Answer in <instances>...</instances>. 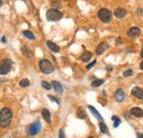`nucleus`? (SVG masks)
I'll list each match as a JSON object with an SVG mask.
<instances>
[{"label": "nucleus", "mask_w": 143, "mask_h": 138, "mask_svg": "<svg viewBox=\"0 0 143 138\" xmlns=\"http://www.w3.org/2000/svg\"><path fill=\"white\" fill-rule=\"evenodd\" d=\"M12 117H13L12 111L9 107H3L0 111V127L7 128L11 124Z\"/></svg>", "instance_id": "1"}, {"label": "nucleus", "mask_w": 143, "mask_h": 138, "mask_svg": "<svg viewBox=\"0 0 143 138\" xmlns=\"http://www.w3.org/2000/svg\"><path fill=\"white\" fill-rule=\"evenodd\" d=\"M63 18V13L57 9H50L46 11V19L51 22H57Z\"/></svg>", "instance_id": "2"}, {"label": "nucleus", "mask_w": 143, "mask_h": 138, "mask_svg": "<svg viewBox=\"0 0 143 138\" xmlns=\"http://www.w3.org/2000/svg\"><path fill=\"white\" fill-rule=\"evenodd\" d=\"M39 67H40V71L43 74H51L54 71L53 64L46 59H43L39 62Z\"/></svg>", "instance_id": "3"}, {"label": "nucleus", "mask_w": 143, "mask_h": 138, "mask_svg": "<svg viewBox=\"0 0 143 138\" xmlns=\"http://www.w3.org/2000/svg\"><path fill=\"white\" fill-rule=\"evenodd\" d=\"M13 62L10 59H4L0 61V75H6L12 70Z\"/></svg>", "instance_id": "4"}, {"label": "nucleus", "mask_w": 143, "mask_h": 138, "mask_svg": "<svg viewBox=\"0 0 143 138\" xmlns=\"http://www.w3.org/2000/svg\"><path fill=\"white\" fill-rule=\"evenodd\" d=\"M98 18L103 23H109L111 21V19H112V12L106 8H102L98 11Z\"/></svg>", "instance_id": "5"}, {"label": "nucleus", "mask_w": 143, "mask_h": 138, "mask_svg": "<svg viewBox=\"0 0 143 138\" xmlns=\"http://www.w3.org/2000/svg\"><path fill=\"white\" fill-rule=\"evenodd\" d=\"M41 131V123L39 121H36L34 123H32L31 125L27 127V134L30 136H35L38 135Z\"/></svg>", "instance_id": "6"}, {"label": "nucleus", "mask_w": 143, "mask_h": 138, "mask_svg": "<svg viewBox=\"0 0 143 138\" xmlns=\"http://www.w3.org/2000/svg\"><path fill=\"white\" fill-rule=\"evenodd\" d=\"M124 98H126V92L123 91V89H118L115 93V99L116 102L118 103H122L124 101Z\"/></svg>", "instance_id": "7"}, {"label": "nucleus", "mask_w": 143, "mask_h": 138, "mask_svg": "<svg viewBox=\"0 0 143 138\" xmlns=\"http://www.w3.org/2000/svg\"><path fill=\"white\" fill-rule=\"evenodd\" d=\"M109 49V44L107 42H100L99 44L97 45V48H96V53L98 54V55H100V54H102L105 51H107V50Z\"/></svg>", "instance_id": "8"}, {"label": "nucleus", "mask_w": 143, "mask_h": 138, "mask_svg": "<svg viewBox=\"0 0 143 138\" xmlns=\"http://www.w3.org/2000/svg\"><path fill=\"white\" fill-rule=\"evenodd\" d=\"M131 93H132V95H133L134 97L139 98V99H143V90L141 89V87H139V86L133 87L132 91H131Z\"/></svg>", "instance_id": "9"}, {"label": "nucleus", "mask_w": 143, "mask_h": 138, "mask_svg": "<svg viewBox=\"0 0 143 138\" xmlns=\"http://www.w3.org/2000/svg\"><path fill=\"white\" fill-rule=\"evenodd\" d=\"M130 115H132L136 118H142L143 117V111L140 107H132L130 109Z\"/></svg>", "instance_id": "10"}, {"label": "nucleus", "mask_w": 143, "mask_h": 138, "mask_svg": "<svg viewBox=\"0 0 143 138\" xmlns=\"http://www.w3.org/2000/svg\"><path fill=\"white\" fill-rule=\"evenodd\" d=\"M141 33V30L138 28V27H132V28H130L128 30V36H139Z\"/></svg>", "instance_id": "11"}, {"label": "nucleus", "mask_w": 143, "mask_h": 138, "mask_svg": "<svg viewBox=\"0 0 143 138\" xmlns=\"http://www.w3.org/2000/svg\"><path fill=\"white\" fill-rule=\"evenodd\" d=\"M114 13L118 19H122V18H124L127 16V10L123 9V8H117Z\"/></svg>", "instance_id": "12"}, {"label": "nucleus", "mask_w": 143, "mask_h": 138, "mask_svg": "<svg viewBox=\"0 0 143 138\" xmlns=\"http://www.w3.org/2000/svg\"><path fill=\"white\" fill-rule=\"evenodd\" d=\"M52 87L54 89V91L58 93V94H62L63 93V86H62V84L60 82H57V81H52Z\"/></svg>", "instance_id": "13"}, {"label": "nucleus", "mask_w": 143, "mask_h": 138, "mask_svg": "<svg viewBox=\"0 0 143 138\" xmlns=\"http://www.w3.org/2000/svg\"><path fill=\"white\" fill-rule=\"evenodd\" d=\"M88 109H89V111L92 113V115H94V116L97 118L98 121H100V122H102V121H103V119H102V116H101L100 114H99V112H98V111H97V109L94 107V106L88 105Z\"/></svg>", "instance_id": "14"}, {"label": "nucleus", "mask_w": 143, "mask_h": 138, "mask_svg": "<svg viewBox=\"0 0 143 138\" xmlns=\"http://www.w3.org/2000/svg\"><path fill=\"white\" fill-rule=\"evenodd\" d=\"M46 45H47V48L51 50L52 52H55V53L60 52V47H58L57 44H55L54 42H52V41H47V42H46Z\"/></svg>", "instance_id": "15"}, {"label": "nucleus", "mask_w": 143, "mask_h": 138, "mask_svg": "<svg viewBox=\"0 0 143 138\" xmlns=\"http://www.w3.org/2000/svg\"><path fill=\"white\" fill-rule=\"evenodd\" d=\"M41 113H42V117L44 118V121L48 124L51 123V113H50V111L46 109V108H43Z\"/></svg>", "instance_id": "16"}, {"label": "nucleus", "mask_w": 143, "mask_h": 138, "mask_svg": "<svg viewBox=\"0 0 143 138\" xmlns=\"http://www.w3.org/2000/svg\"><path fill=\"white\" fill-rule=\"evenodd\" d=\"M77 117L79 118V119H85V118L87 117L86 112H85V109L83 107H79L77 109Z\"/></svg>", "instance_id": "17"}, {"label": "nucleus", "mask_w": 143, "mask_h": 138, "mask_svg": "<svg viewBox=\"0 0 143 138\" xmlns=\"http://www.w3.org/2000/svg\"><path fill=\"white\" fill-rule=\"evenodd\" d=\"M91 55H92V54H91L90 52H87V51H86V52H84V53L82 54V56H80V60H82L83 62H88V61L91 59Z\"/></svg>", "instance_id": "18"}, {"label": "nucleus", "mask_w": 143, "mask_h": 138, "mask_svg": "<svg viewBox=\"0 0 143 138\" xmlns=\"http://www.w3.org/2000/svg\"><path fill=\"white\" fill-rule=\"evenodd\" d=\"M21 51H22V53L27 56L28 59H30V58H32V52L30 51V50L28 49V47H22V49H21Z\"/></svg>", "instance_id": "19"}, {"label": "nucleus", "mask_w": 143, "mask_h": 138, "mask_svg": "<svg viewBox=\"0 0 143 138\" xmlns=\"http://www.w3.org/2000/svg\"><path fill=\"white\" fill-rule=\"evenodd\" d=\"M23 35L27 36L28 39H30V40H35V35L31 32V31H29V30H24L23 31Z\"/></svg>", "instance_id": "20"}, {"label": "nucleus", "mask_w": 143, "mask_h": 138, "mask_svg": "<svg viewBox=\"0 0 143 138\" xmlns=\"http://www.w3.org/2000/svg\"><path fill=\"white\" fill-rule=\"evenodd\" d=\"M99 128H100V131L102 134H107L108 133V127H107V125L103 123V121L99 123Z\"/></svg>", "instance_id": "21"}, {"label": "nucleus", "mask_w": 143, "mask_h": 138, "mask_svg": "<svg viewBox=\"0 0 143 138\" xmlns=\"http://www.w3.org/2000/svg\"><path fill=\"white\" fill-rule=\"evenodd\" d=\"M111 119H112V122H114V127L115 128L119 127V125L121 124V121L119 119V117H118V116H112V117H111Z\"/></svg>", "instance_id": "22"}, {"label": "nucleus", "mask_w": 143, "mask_h": 138, "mask_svg": "<svg viewBox=\"0 0 143 138\" xmlns=\"http://www.w3.org/2000/svg\"><path fill=\"white\" fill-rule=\"evenodd\" d=\"M105 81L103 80H95V81H92L91 82V86L92 87H99V86H101L103 84Z\"/></svg>", "instance_id": "23"}, {"label": "nucleus", "mask_w": 143, "mask_h": 138, "mask_svg": "<svg viewBox=\"0 0 143 138\" xmlns=\"http://www.w3.org/2000/svg\"><path fill=\"white\" fill-rule=\"evenodd\" d=\"M41 85H42L43 89H45L46 91H50V90H51V87H52V85L50 84L47 81H42V82H41Z\"/></svg>", "instance_id": "24"}, {"label": "nucleus", "mask_w": 143, "mask_h": 138, "mask_svg": "<svg viewBox=\"0 0 143 138\" xmlns=\"http://www.w3.org/2000/svg\"><path fill=\"white\" fill-rule=\"evenodd\" d=\"M29 85H30V81H29L28 79H23V80L20 81V86H22V87H28Z\"/></svg>", "instance_id": "25"}, {"label": "nucleus", "mask_w": 143, "mask_h": 138, "mask_svg": "<svg viewBox=\"0 0 143 138\" xmlns=\"http://www.w3.org/2000/svg\"><path fill=\"white\" fill-rule=\"evenodd\" d=\"M133 74V71L131 70V68H129V70H126L123 73H122V75L124 77H129V76H131V75Z\"/></svg>", "instance_id": "26"}, {"label": "nucleus", "mask_w": 143, "mask_h": 138, "mask_svg": "<svg viewBox=\"0 0 143 138\" xmlns=\"http://www.w3.org/2000/svg\"><path fill=\"white\" fill-rule=\"evenodd\" d=\"M52 7H53V9L60 8V7H61V2H60V1H53V2H52Z\"/></svg>", "instance_id": "27"}, {"label": "nucleus", "mask_w": 143, "mask_h": 138, "mask_svg": "<svg viewBox=\"0 0 143 138\" xmlns=\"http://www.w3.org/2000/svg\"><path fill=\"white\" fill-rule=\"evenodd\" d=\"M48 98L50 99H52L53 102H55V103H57V104H61V101L58 98H56V97H54V96H52V95H48Z\"/></svg>", "instance_id": "28"}, {"label": "nucleus", "mask_w": 143, "mask_h": 138, "mask_svg": "<svg viewBox=\"0 0 143 138\" xmlns=\"http://www.w3.org/2000/svg\"><path fill=\"white\" fill-rule=\"evenodd\" d=\"M96 63H97V61H96V60H94V61L91 62V63H89L88 65H86V68H87V70H90V68H91L92 66H94Z\"/></svg>", "instance_id": "29"}, {"label": "nucleus", "mask_w": 143, "mask_h": 138, "mask_svg": "<svg viewBox=\"0 0 143 138\" xmlns=\"http://www.w3.org/2000/svg\"><path fill=\"white\" fill-rule=\"evenodd\" d=\"M58 137H60V138H64V137H65V135H64V130H63V129H61V130H60Z\"/></svg>", "instance_id": "30"}, {"label": "nucleus", "mask_w": 143, "mask_h": 138, "mask_svg": "<svg viewBox=\"0 0 143 138\" xmlns=\"http://www.w3.org/2000/svg\"><path fill=\"white\" fill-rule=\"evenodd\" d=\"M136 13H138V15H140V16H143V9L139 8L138 10H136Z\"/></svg>", "instance_id": "31"}, {"label": "nucleus", "mask_w": 143, "mask_h": 138, "mask_svg": "<svg viewBox=\"0 0 143 138\" xmlns=\"http://www.w3.org/2000/svg\"><path fill=\"white\" fill-rule=\"evenodd\" d=\"M117 44H120V43H122V40H121V38H117V41H116Z\"/></svg>", "instance_id": "32"}, {"label": "nucleus", "mask_w": 143, "mask_h": 138, "mask_svg": "<svg viewBox=\"0 0 143 138\" xmlns=\"http://www.w3.org/2000/svg\"><path fill=\"white\" fill-rule=\"evenodd\" d=\"M136 137H138V138H143V134H140V133H136Z\"/></svg>", "instance_id": "33"}, {"label": "nucleus", "mask_w": 143, "mask_h": 138, "mask_svg": "<svg viewBox=\"0 0 143 138\" xmlns=\"http://www.w3.org/2000/svg\"><path fill=\"white\" fill-rule=\"evenodd\" d=\"M1 42H2V43H6V42H7V39H6V36H2V38H1Z\"/></svg>", "instance_id": "34"}, {"label": "nucleus", "mask_w": 143, "mask_h": 138, "mask_svg": "<svg viewBox=\"0 0 143 138\" xmlns=\"http://www.w3.org/2000/svg\"><path fill=\"white\" fill-rule=\"evenodd\" d=\"M124 117H126L127 119H130V115L129 114H124Z\"/></svg>", "instance_id": "35"}, {"label": "nucleus", "mask_w": 143, "mask_h": 138, "mask_svg": "<svg viewBox=\"0 0 143 138\" xmlns=\"http://www.w3.org/2000/svg\"><path fill=\"white\" fill-rule=\"evenodd\" d=\"M107 70H108V71H111V70H112V66L108 65V66H107Z\"/></svg>", "instance_id": "36"}, {"label": "nucleus", "mask_w": 143, "mask_h": 138, "mask_svg": "<svg viewBox=\"0 0 143 138\" xmlns=\"http://www.w3.org/2000/svg\"><path fill=\"white\" fill-rule=\"evenodd\" d=\"M140 68H141V70L143 71V61H142L141 63H140Z\"/></svg>", "instance_id": "37"}, {"label": "nucleus", "mask_w": 143, "mask_h": 138, "mask_svg": "<svg viewBox=\"0 0 143 138\" xmlns=\"http://www.w3.org/2000/svg\"><path fill=\"white\" fill-rule=\"evenodd\" d=\"M2 4H3V2L1 1V0H0V8H1V7H2Z\"/></svg>", "instance_id": "38"}, {"label": "nucleus", "mask_w": 143, "mask_h": 138, "mask_svg": "<svg viewBox=\"0 0 143 138\" xmlns=\"http://www.w3.org/2000/svg\"><path fill=\"white\" fill-rule=\"evenodd\" d=\"M141 56H142V58H143V49L141 50Z\"/></svg>", "instance_id": "39"}]
</instances>
